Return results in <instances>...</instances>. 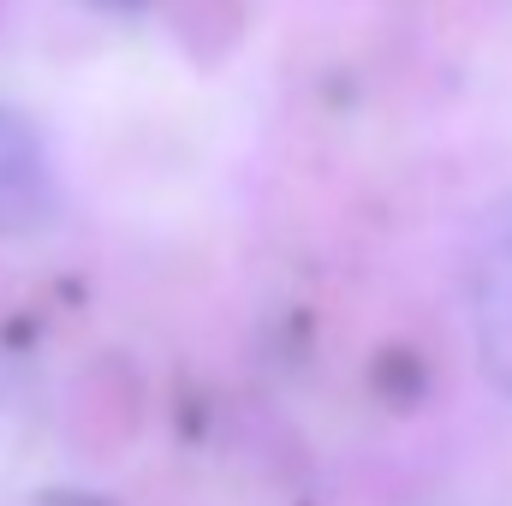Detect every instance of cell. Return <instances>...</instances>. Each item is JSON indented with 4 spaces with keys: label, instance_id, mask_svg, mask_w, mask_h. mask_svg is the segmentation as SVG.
I'll use <instances>...</instances> for the list:
<instances>
[{
    "label": "cell",
    "instance_id": "3957f363",
    "mask_svg": "<svg viewBox=\"0 0 512 506\" xmlns=\"http://www.w3.org/2000/svg\"><path fill=\"white\" fill-rule=\"evenodd\" d=\"M24 506H108V501H96V495H36Z\"/></svg>",
    "mask_w": 512,
    "mask_h": 506
},
{
    "label": "cell",
    "instance_id": "7a4b0ae2",
    "mask_svg": "<svg viewBox=\"0 0 512 506\" xmlns=\"http://www.w3.org/2000/svg\"><path fill=\"white\" fill-rule=\"evenodd\" d=\"M477 322H483V358H489V370L512 387V245L495 251L489 268H483Z\"/></svg>",
    "mask_w": 512,
    "mask_h": 506
},
{
    "label": "cell",
    "instance_id": "6da1fadb",
    "mask_svg": "<svg viewBox=\"0 0 512 506\" xmlns=\"http://www.w3.org/2000/svg\"><path fill=\"white\" fill-rule=\"evenodd\" d=\"M60 215V185L42 131L18 108H0V239H30Z\"/></svg>",
    "mask_w": 512,
    "mask_h": 506
}]
</instances>
